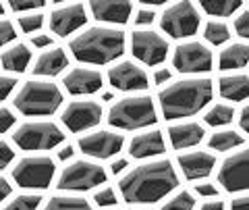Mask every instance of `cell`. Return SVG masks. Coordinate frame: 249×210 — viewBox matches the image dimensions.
I'll return each mask as SVG.
<instances>
[{
    "label": "cell",
    "instance_id": "obj_1",
    "mask_svg": "<svg viewBox=\"0 0 249 210\" xmlns=\"http://www.w3.org/2000/svg\"><path fill=\"white\" fill-rule=\"evenodd\" d=\"M178 185V177L170 160H154L139 165L121 179L119 188L124 202L152 204L158 202Z\"/></svg>",
    "mask_w": 249,
    "mask_h": 210
},
{
    "label": "cell",
    "instance_id": "obj_2",
    "mask_svg": "<svg viewBox=\"0 0 249 210\" xmlns=\"http://www.w3.org/2000/svg\"><path fill=\"white\" fill-rule=\"evenodd\" d=\"M212 81L206 77H187L160 90V111L168 121L183 119L199 113L212 100Z\"/></svg>",
    "mask_w": 249,
    "mask_h": 210
},
{
    "label": "cell",
    "instance_id": "obj_3",
    "mask_svg": "<svg viewBox=\"0 0 249 210\" xmlns=\"http://www.w3.org/2000/svg\"><path fill=\"white\" fill-rule=\"evenodd\" d=\"M71 52L79 63L89 65H108L123 57L124 52V34L114 27H89L83 34L71 40Z\"/></svg>",
    "mask_w": 249,
    "mask_h": 210
},
{
    "label": "cell",
    "instance_id": "obj_4",
    "mask_svg": "<svg viewBox=\"0 0 249 210\" xmlns=\"http://www.w3.org/2000/svg\"><path fill=\"white\" fill-rule=\"evenodd\" d=\"M62 104V92L56 88V83L31 79L23 83V88L15 96V106L27 116H44L58 111Z\"/></svg>",
    "mask_w": 249,
    "mask_h": 210
},
{
    "label": "cell",
    "instance_id": "obj_5",
    "mask_svg": "<svg viewBox=\"0 0 249 210\" xmlns=\"http://www.w3.org/2000/svg\"><path fill=\"white\" fill-rule=\"evenodd\" d=\"M158 121L156 106L150 96H129L112 104L108 113V123L116 129H143Z\"/></svg>",
    "mask_w": 249,
    "mask_h": 210
},
{
    "label": "cell",
    "instance_id": "obj_6",
    "mask_svg": "<svg viewBox=\"0 0 249 210\" xmlns=\"http://www.w3.org/2000/svg\"><path fill=\"white\" fill-rule=\"evenodd\" d=\"M56 165L50 156H27L13 169V179L23 190H46L50 188Z\"/></svg>",
    "mask_w": 249,
    "mask_h": 210
},
{
    "label": "cell",
    "instance_id": "obj_7",
    "mask_svg": "<svg viewBox=\"0 0 249 210\" xmlns=\"http://www.w3.org/2000/svg\"><path fill=\"white\" fill-rule=\"evenodd\" d=\"M13 139L21 150H50V148L62 144L65 134L58 125L46 121L25 123L13 134Z\"/></svg>",
    "mask_w": 249,
    "mask_h": 210
},
{
    "label": "cell",
    "instance_id": "obj_8",
    "mask_svg": "<svg viewBox=\"0 0 249 210\" xmlns=\"http://www.w3.org/2000/svg\"><path fill=\"white\" fill-rule=\"evenodd\" d=\"M100 183H106L104 169L89 160H75L58 177V190L67 191H88L98 188Z\"/></svg>",
    "mask_w": 249,
    "mask_h": 210
},
{
    "label": "cell",
    "instance_id": "obj_9",
    "mask_svg": "<svg viewBox=\"0 0 249 210\" xmlns=\"http://www.w3.org/2000/svg\"><path fill=\"white\" fill-rule=\"evenodd\" d=\"M160 27L170 36V38H191L197 34L199 29V13L191 2H177L162 13Z\"/></svg>",
    "mask_w": 249,
    "mask_h": 210
},
{
    "label": "cell",
    "instance_id": "obj_10",
    "mask_svg": "<svg viewBox=\"0 0 249 210\" xmlns=\"http://www.w3.org/2000/svg\"><path fill=\"white\" fill-rule=\"evenodd\" d=\"M173 65L178 73L199 75L212 69V52L201 42H185L177 46L173 54Z\"/></svg>",
    "mask_w": 249,
    "mask_h": 210
},
{
    "label": "cell",
    "instance_id": "obj_11",
    "mask_svg": "<svg viewBox=\"0 0 249 210\" xmlns=\"http://www.w3.org/2000/svg\"><path fill=\"white\" fill-rule=\"evenodd\" d=\"M131 52L143 65H160L168 54V42L160 34L150 29H137L131 34Z\"/></svg>",
    "mask_w": 249,
    "mask_h": 210
},
{
    "label": "cell",
    "instance_id": "obj_12",
    "mask_svg": "<svg viewBox=\"0 0 249 210\" xmlns=\"http://www.w3.org/2000/svg\"><path fill=\"white\" fill-rule=\"evenodd\" d=\"M218 183L232 193L249 190V148L224 158L218 171Z\"/></svg>",
    "mask_w": 249,
    "mask_h": 210
},
{
    "label": "cell",
    "instance_id": "obj_13",
    "mask_svg": "<svg viewBox=\"0 0 249 210\" xmlns=\"http://www.w3.org/2000/svg\"><path fill=\"white\" fill-rule=\"evenodd\" d=\"M100 121H102V106L91 100H75L62 111V123L75 134L96 127Z\"/></svg>",
    "mask_w": 249,
    "mask_h": 210
},
{
    "label": "cell",
    "instance_id": "obj_14",
    "mask_svg": "<svg viewBox=\"0 0 249 210\" xmlns=\"http://www.w3.org/2000/svg\"><path fill=\"white\" fill-rule=\"evenodd\" d=\"M124 137L123 134H112V131H96L79 139V148L83 154L93 158H112L114 154H119L123 150Z\"/></svg>",
    "mask_w": 249,
    "mask_h": 210
},
{
    "label": "cell",
    "instance_id": "obj_15",
    "mask_svg": "<svg viewBox=\"0 0 249 210\" xmlns=\"http://www.w3.org/2000/svg\"><path fill=\"white\" fill-rule=\"evenodd\" d=\"M108 81L119 92H142L147 88V75L142 67H137L133 60H123V63L110 67Z\"/></svg>",
    "mask_w": 249,
    "mask_h": 210
},
{
    "label": "cell",
    "instance_id": "obj_16",
    "mask_svg": "<svg viewBox=\"0 0 249 210\" xmlns=\"http://www.w3.org/2000/svg\"><path fill=\"white\" fill-rule=\"evenodd\" d=\"M88 21V11H85L83 4H67V6H60L50 15V27L52 32L65 38L69 34L77 32L81 25H85Z\"/></svg>",
    "mask_w": 249,
    "mask_h": 210
},
{
    "label": "cell",
    "instance_id": "obj_17",
    "mask_svg": "<svg viewBox=\"0 0 249 210\" xmlns=\"http://www.w3.org/2000/svg\"><path fill=\"white\" fill-rule=\"evenodd\" d=\"M89 9L98 21L112 23V25H124L131 17L133 4L129 0H91Z\"/></svg>",
    "mask_w": 249,
    "mask_h": 210
},
{
    "label": "cell",
    "instance_id": "obj_18",
    "mask_svg": "<svg viewBox=\"0 0 249 210\" xmlns=\"http://www.w3.org/2000/svg\"><path fill=\"white\" fill-rule=\"evenodd\" d=\"M62 83H65L67 92H71L73 96L96 94L102 88V73L93 71V69H73L65 75Z\"/></svg>",
    "mask_w": 249,
    "mask_h": 210
},
{
    "label": "cell",
    "instance_id": "obj_19",
    "mask_svg": "<svg viewBox=\"0 0 249 210\" xmlns=\"http://www.w3.org/2000/svg\"><path fill=\"white\" fill-rule=\"evenodd\" d=\"M178 165L187 179H204L214 171L216 158L210 152H189L178 156Z\"/></svg>",
    "mask_w": 249,
    "mask_h": 210
},
{
    "label": "cell",
    "instance_id": "obj_20",
    "mask_svg": "<svg viewBox=\"0 0 249 210\" xmlns=\"http://www.w3.org/2000/svg\"><path fill=\"white\" fill-rule=\"evenodd\" d=\"M164 152V137L160 131H145L131 139L129 154L133 158H150Z\"/></svg>",
    "mask_w": 249,
    "mask_h": 210
},
{
    "label": "cell",
    "instance_id": "obj_21",
    "mask_svg": "<svg viewBox=\"0 0 249 210\" xmlns=\"http://www.w3.org/2000/svg\"><path fill=\"white\" fill-rule=\"evenodd\" d=\"M204 127L199 123H178V125H173L168 129V137L170 144H173L175 150H185V148H193L197 146L201 139H204Z\"/></svg>",
    "mask_w": 249,
    "mask_h": 210
},
{
    "label": "cell",
    "instance_id": "obj_22",
    "mask_svg": "<svg viewBox=\"0 0 249 210\" xmlns=\"http://www.w3.org/2000/svg\"><path fill=\"white\" fill-rule=\"evenodd\" d=\"M69 67V58L62 48H52L40 54V58L34 65V75H44V77H54L62 73Z\"/></svg>",
    "mask_w": 249,
    "mask_h": 210
},
{
    "label": "cell",
    "instance_id": "obj_23",
    "mask_svg": "<svg viewBox=\"0 0 249 210\" xmlns=\"http://www.w3.org/2000/svg\"><path fill=\"white\" fill-rule=\"evenodd\" d=\"M249 63V44L235 42L227 46L220 57H218V69L220 71H232V69H243Z\"/></svg>",
    "mask_w": 249,
    "mask_h": 210
},
{
    "label": "cell",
    "instance_id": "obj_24",
    "mask_svg": "<svg viewBox=\"0 0 249 210\" xmlns=\"http://www.w3.org/2000/svg\"><path fill=\"white\" fill-rule=\"evenodd\" d=\"M218 90L220 96L239 102V100L249 98V75H224L218 81Z\"/></svg>",
    "mask_w": 249,
    "mask_h": 210
},
{
    "label": "cell",
    "instance_id": "obj_25",
    "mask_svg": "<svg viewBox=\"0 0 249 210\" xmlns=\"http://www.w3.org/2000/svg\"><path fill=\"white\" fill-rule=\"evenodd\" d=\"M29 60H31V50L27 48L25 44H15V46H11L9 50H4L0 63H2V67L6 69V71L23 73L27 69Z\"/></svg>",
    "mask_w": 249,
    "mask_h": 210
},
{
    "label": "cell",
    "instance_id": "obj_26",
    "mask_svg": "<svg viewBox=\"0 0 249 210\" xmlns=\"http://www.w3.org/2000/svg\"><path fill=\"white\" fill-rule=\"evenodd\" d=\"M241 144H243V135L237 134V131H231V129L216 131L208 142V146L216 152H229V150H232V148H237Z\"/></svg>",
    "mask_w": 249,
    "mask_h": 210
},
{
    "label": "cell",
    "instance_id": "obj_27",
    "mask_svg": "<svg viewBox=\"0 0 249 210\" xmlns=\"http://www.w3.org/2000/svg\"><path fill=\"white\" fill-rule=\"evenodd\" d=\"M199 4L210 17H231L241 9V0H201Z\"/></svg>",
    "mask_w": 249,
    "mask_h": 210
},
{
    "label": "cell",
    "instance_id": "obj_28",
    "mask_svg": "<svg viewBox=\"0 0 249 210\" xmlns=\"http://www.w3.org/2000/svg\"><path fill=\"white\" fill-rule=\"evenodd\" d=\"M44 210H91V204L77 196H56L48 200Z\"/></svg>",
    "mask_w": 249,
    "mask_h": 210
},
{
    "label": "cell",
    "instance_id": "obj_29",
    "mask_svg": "<svg viewBox=\"0 0 249 210\" xmlns=\"http://www.w3.org/2000/svg\"><path fill=\"white\" fill-rule=\"evenodd\" d=\"M232 116H235V108L232 106L216 104L206 113L204 121L208 123V125H212V127H222V125H229V123L232 121Z\"/></svg>",
    "mask_w": 249,
    "mask_h": 210
},
{
    "label": "cell",
    "instance_id": "obj_30",
    "mask_svg": "<svg viewBox=\"0 0 249 210\" xmlns=\"http://www.w3.org/2000/svg\"><path fill=\"white\" fill-rule=\"evenodd\" d=\"M204 38L210 44L220 46V44H224L231 38L229 25H227V23H222V21H210L208 25L204 27Z\"/></svg>",
    "mask_w": 249,
    "mask_h": 210
},
{
    "label": "cell",
    "instance_id": "obj_31",
    "mask_svg": "<svg viewBox=\"0 0 249 210\" xmlns=\"http://www.w3.org/2000/svg\"><path fill=\"white\" fill-rule=\"evenodd\" d=\"M42 198L37 193H21L15 200H11L9 204L4 206V210H37Z\"/></svg>",
    "mask_w": 249,
    "mask_h": 210
},
{
    "label": "cell",
    "instance_id": "obj_32",
    "mask_svg": "<svg viewBox=\"0 0 249 210\" xmlns=\"http://www.w3.org/2000/svg\"><path fill=\"white\" fill-rule=\"evenodd\" d=\"M193 206H196V200H193L191 193L178 191L173 200H168L166 204L162 206V210H193Z\"/></svg>",
    "mask_w": 249,
    "mask_h": 210
},
{
    "label": "cell",
    "instance_id": "obj_33",
    "mask_svg": "<svg viewBox=\"0 0 249 210\" xmlns=\"http://www.w3.org/2000/svg\"><path fill=\"white\" fill-rule=\"evenodd\" d=\"M42 25H44L42 13H27V15H23V17H19V27L25 34H34L37 29H42Z\"/></svg>",
    "mask_w": 249,
    "mask_h": 210
},
{
    "label": "cell",
    "instance_id": "obj_34",
    "mask_svg": "<svg viewBox=\"0 0 249 210\" xmlns=\"http://www.w3.org/2000/svg\"><path fill=\"white\" fill-rule=\"evenodd\" d=\"M9 6L15 13H25V11H36V9H42L44 2L42 0H25V2H19V0H11Z\"/></svg>",
    "mask_w": 249,
    "mask_h": 210
},
{
    "label": "cell",
    "instance_id": "obj_35",
    "mask_svg": "<svg viewBox=\"0 0 249 210\" xmlns=\"http://www.w3.org/2000/svg\"><path fill=\"white\" fill-rule=\"evenodd\" d=\"M98 206H114L116 204V196H114V190L112 188H104L96 191V196H93Z\"/></svg>",
    "mask_w": 249,
    "mask_h": 210
},
{
    "label": "cell",
    "instance_id": "obj_36",
    "mask_svg": "<svg viewBox=\"0 0 249 210\" xmlns=\"http://www.w3.org/2000/svg\"><path fill=\"white\" fill-rule=\"evenodd\" d=\"M235 32L239 38H243V40H249V11H243L235 19Z\"/></svg>",
    "mask_w": 249,
    "mask_h": 210
},
{
    "label": "cell",
    "instance_id": "obj_37",
    "mask_svg": "<svg viewBox=\"0 0 249 210\" xmlns=\"http://www.w3.org/2000/svg\"><path fill=\"white\" fill-rule=\"evenodd\" d=\"M15 27H13V23L11 21H6V19H0V46H6L9 42L15 40Z\"/></svg>",
    "mask_w": 249,
    "mask_h": 210
},
{
    "label": "cell",
    "instance_id": "obj_38",
    "mask_svg": "<svg viewBox=\"0 0 249 210\" xmlns=\"http://www.w3.org/2000/svg\"><path fill=\"white\" fill-rule=\"evenodd\" d=\"M17 85V77H11V75H0V102L11 94Z\"/></svg>",
    "mask_w": 249,
    "mask_h": 210
},
{
    "label": "cell",
    "instance_id": "obj_39",
    "mask_svg": "<svg viewBox=\"0 0 249 210\" xmlns=\"http://www.w3.org/2000/svg\"><path fill=\"white\" fill-rule=\"evenodd\" d=\"M13 158H15V152L11 150V146L0 139V171H2L4 167H9L13 162Z\"/></svg>",
    "mask_w": 249,
    "mask_h": 210
},
{
    "label": "cell",
    "instance_id": "obj_40",
    "mask_svg": "<svg viewBox=\"0 0 249 210\" xmlns=\"http://www.w3.org/2000/svg\"><path fill=\"white\" fill-rule=\"evenodd\" d=\"M15 125V116L9 108H2L0 106V134H4V131H9L11 127Z\"/></svg>",
    "mask_w": 249,
    "mask_h": 210
},
{
    "label": "cell",
    "instance_id": "obj_41",
    "mask_svg": "<svg viewBox=\"0 0 249 210\" xmlns=\"http://www.w3.org/2000/svg\"><path fill=\"white\" fill-rule=\"evenodd\" d=\"M154 17H156V13L152 9H139L137 17H135V23H137V25H152Z\"/></svg>",
    "mask_w": 249,
    "mask_h": 210
},
{
    "label": "cell",
    "instance_id": "obj_42",
    "mask_svg": "<svg viewBox=\"0 0 249 210\" xmlns=\"http://www.w3.org/2000/svg\"><path fill=\"white\" fill-rule=\"evenodd\" d=\"M196 191L199 193V196H206V198L218 196V190L214 188L212 183H199V185H196Z\"/></svg>",
    "mask_w": 249,
    "mask_h": 210
},
{
    "label": "cell",
    "instance_id": "obj_43",
    "mask_svg": "<svg viewBox=\"0 0 249 210\" xmlns=\"http://www.w3.org/2000/svg\"><path fill=\"white\" fill-rule=\"evenodd\" d=\"M168 79H170V71H168V69H158V71L154 73V83L156 85H164Z\"/></svg>",
    "mask_w": 249,
    "mask_h": 210
},
{
    "label": "cell",
    "instance_id": "obj_44",
    "mask_svg": "<svg viewBox=\"0 0 249 210\" xmlns=\"http://www.w3.org/2000/svg\"><path fill=\"white\" fill-rule=\"evenodd\" d=\"M239 125H241V129H243L245 134H249V104H247V106H243V111H241Z\"/></svg>",
    "mask_w": 249,
    "mask_h": 210
},
{
    "label": "cell",
    "instance_id": "obj_45",
    "mask_svg": "<svg viewBox=\"0 0 249 210\" xmlns=\"http://www.w3.org/2000/svg\"><path fill=\"white\" fill-rule=\"evenodd\" d=\"M231 210H249V196H241L237 200H232Z\"/></svg>",
    "mask_w": 249,
    "mask_h": 210
},
{
    "label": "cell",
    "instance_id": "obj_46",
    "mask_svg": "<svg viewBox=\"0 0 249 210\" xmlns=\"http://www.w3.org/2000/svg\"><path fill=\"white\" fill-rule=\"evenodd\" d=\"M127 167H129V160H127V158H119V160H114L112 165H110V171H112L114 175H119V173H123V171L127 169Z\"/></svg>",
    "mask_w": 249,
    "mask_h": 210
},
{
    "label": "cell",
    "instance_id": "obj_47",
    "mask_svg": "<svg viewBox=\"0 0 249 210\" xmlns=\"http://www.w3.org/2000/svg\"><path fill=\"white\" fill-rule=\"evenodd\" d=\"M9 196H11V183L4 177H0V202L6 200Z\"/></svg>",
    "mask_w": 249,
    "mask_h": 210
},
{
    "label": "cell",
    "instance_id": "obj_48",
    "mask_svg": "<svg viewBox=\"0 0 249 210\" xmlns=\"http://www.w3.org/2000/svg\"><path fill=\"white\" fill-rule=\"evenodd\" d=\"M31 42H34V46H36V48H46V46H50V44H52L50 36H36V38H34V40H31Z\"/></svg>",
    "mask_w": 249,
    "mask_h": 210
},
{
    "label": "cell",
    "instance_id": "obj_49",
    "mask_svg": "<svg viewBox=\"0 0 249 210\" xmlns=\"http://www.w3.org/2000/svg\"><path fill=\"white\" fill-rule=\"evenodd\" d=\"M199 210H224V204L220 200H214V202H206V204L201 206Z\"/></svg>",
    "mask_w": 249,
    "mask_h": 210
},
{
    "label": "cell",
    "instance_id": "obj_50",
    "mask_svg": "<svg viewBox=\"0 0 249 210\" xmlns=\"http://www.w3.org/2000/svg\"><path fill=\"white\" fill-rule=\"evenodd\" d=\"M73 148L71 146H65V148H62V150L58 152V160H62V162H65V160H69V158H73Z\"/></svg>",
    "mask_w": 249,
    "mask_h": 210
},
{
    "label": "cell",
    "instance_id": "obj_51",
    "mask_svg": "<svg viewBox=\"0 0 249 210\" xmlns=\"http://www.w3.org/2000/svg\"><path fill=\"white\" fill-rule=\"evenodd\" d=\"M102 100L104 102H110V100H114V96L110 94V92H106V94H102Z\"/></svg>",
    "mask_w": 249,
    "mask_h": 210
},
{
    "label": "cell",
    "instance_id": "obj_52",
    "mask_svg": "<svg viewBox=\"0 0 249 210\" xmlns=\"http://www.w3.org/2000/svg\"><path fill=\"white\" fill-rule=\"evenodd\" d=\"M2 13H4V6H2V4H0V15H2Z\"/></svg>",
    "mask_w": 249,
    "mask_h": 210
},
{
    "label": "cell",
    "instance_id": "obj_53",
    "mask_svg": "<svg viewBox=\"0 0 249 210\" xmlns=\"http://www.w3.org/2000/svg\"><path fill=\"white\" fill-rule=\"evenodd\" d=\"M133 210H145V208H133Z\"/></svg>",
    "mask_w": 249,
    "mask_h": 210
}]
</instances>
